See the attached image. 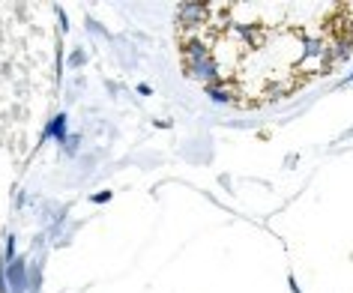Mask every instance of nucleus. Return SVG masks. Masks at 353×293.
Instances as JSON below:
<instances>
[{"label": "nucleus", "mask_w": 353, "mask_h": 293, "mask_svg": "<svg viewBox=\"0 0 353 293\" xmlns=\"http://www.w3.org/2000/svg\"><path fill=\"white\" fill-rule=\"evenodd\" d=\"M180 66L234 108H263L353 54V0H210L176 10Z\"/></svg>", "instance_id": "obj_1"}]
</instances>
